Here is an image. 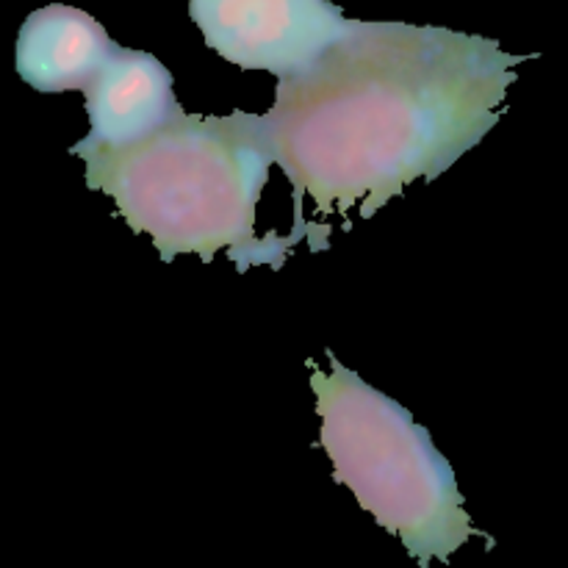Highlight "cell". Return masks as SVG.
I'll use <instances>...</instances> for the list:
<instances>
[{"label": "cell", "mask_w": 568, "mask_h": 568, "mask_svg": "<svg viewBox=\"0 0 568 568\" xmlns=\"http://www.w3.org/2000/svg\"><path fill=\"white\" fill-rule=\"evenodd\" d=\"M499 42L408 22H361L308 70L277 78L264 114L277 166L320 216L369 220L416 178L433 181L483 142L503 116L514 67Z\"/></svg>", "instance_id": "cell-1"}, {"label": "cell", "mask_w": 568, "mask_h": 568, "mask_svg": "<svg viewBox=\"0 0 568 568\" xmlns=\"http://www.w3.org/2000/svg\"><path fill=\"white\" fill-rule=\"evenodd\" d=\"M87 186L114 200L116 214L153 239L161 261L225 250L239 272L281 270L292 239L255 233V209L277 164L264 114L200 116L178 111L164 128L120 150H83Z\"/></svg>", "instance_id": "cell-2"}, {"label": "cell", "mask_w": 568, "mask_h": 568, "mask_svg": "<svg viewBox=\"0 0 568 568\" xmlns=\"http://www.w3.org/2000/svg\"><path fill=\"white\" fill-rule=\"evenodd\" d=\"M327 361L333 372L314 361L308 366L333 480L347 486L422 568L433 558L447 564L471 536H483L466 514L453 466L403 405L361 381L333 349Z\"/></svg>", "instance_id": "cell-3"}, {"label": "cell", "mask_w": 568, "mask_h": 568, "mask_svg": "<svg viewBox=\"0 0 568 568\" xmlns=\"http://www.w3.org/2000/svg\"><path fill=\"white\" fill-rule=\"evenodd\" d=\"M189 14L214 53L275 78L308 70L353 28L331 0H189Z\"/></svg>", "instance_id": "cell-4"}, {"label": "cell", "mask_w": 568, "mask_h": 568, "mask_svg": "<svg viewBox=\"0 0 568 568\" xmlns=\"http://www.w3.org/2000/svg\"><path fill=\"white\" fill-rule=\"evenodd\" d=\"M92 131L70 150H120L142 142L181 111L172 72L153 53L116 48L83 87Z\"/></svg>", "instance_id": "cell-5"}, {"label": "cell", "mask_w": 568, "mask_h": 568, "mask_svg": "<svg viewBox=\"0 0 568 568\" xmlns=\"http://www.w3.org/2000/svg\"><path fill=\"white\" fill-rule=\"evenodd\" d=\"M116 48L120 44L87 11L53 3L22 22L17 72L39 92H83Z\"/></svg>", "instance_id": "cell-6"}]
</instances>
